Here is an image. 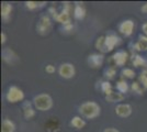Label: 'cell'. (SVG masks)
I'll use <instances>...</instances> for the list:
<instances>
[{
  "label": "cell",
  "instance_id": "30bf717a",
  "mask_svg": "<svg viewBox=\"0 0 147 132\" xmlns=\"http://www.w3.org/2000/svg\"><path fill=\"white\" fill-rule=\"evenodd\" d=\"M121 42V39L114 35V34H110L104 37V43H105V47H107V52H111L117 45H119Z\"/></svg>",
  "mask_w": 147,
  "mask_h": 132
},
{
  "label": "cell",
  "instance_id": "7a4b0ae2",
  "mask_svg": "<svg viewBox=\"0 0 147 132\" xmlns=\"http://www.w3.org/2000/svg\"><path fill=\"white\" fill-rule=\"evenodd\" d=\"M33 105L40 111H47L53 107V99L49 94H40L34 97Z\"/></svg>",
  "mask_w": 147,
  "mask_h": 132
},
{
  "label": "cell",
  "instance_id": "d6986e66",
  "mask_svg": "<svg viewBox=\"0 0 147 132\" xmlns=\"http://www.w3.org/2000/svg\"><path fill=\"white\" fill-rule=\"evenodd\" d=\"M135 49L140 52L147 51V37H141L135 44Z\"/></svg>",
  "mask_w": 147,
  "mask_h": 132
},
{
  "label": "cell",
  "instance_id": "9c48e42d",
  "mask_svg": "<svg viewBox=\"0 0 147 132\" xmlns=\"http://www.w3.org/2000/svg\"><path fill=\"white\" fill-rule=\"evenodd\" d=\"M87 62L91 68H99L102 66V64L104 62L103 54H91L88 56Z\"/></svg>",
  "mask_w": 147,
  "mask_h": 132
},
{
  "label": "cell",
  "instance_id": "ffe728a7",
  "mask_svg": "<svg viewBox=\"0 0 147 132\" xmlns=\"http://www.w3.org/2000/svg\"><path fill=\"white\" fill-rule=\"evenodd\" d=\"M117 89L119 93H121V94H125V93H127V90H129V85H127V83L125 82V81H119L117 83Z\"/></svg>",
  "mask_w": 147,
  "mask_h": 132
},
{
  "label": "cell",
  "instance_id": "5bb4252c",
  "mask_svg": "<svg viewBox=\"0 0 147 132\" xmlns=\"http://www.w3.org/2000/svg\"><path fill=\"white\" fill-rule=\"evenodd\" d=\"M22 109H23V116H24V118L26 120L31 119V118H33L35 116V110L33 109L32 105L29 101H25L24 104H23Z\"/></svg>",
  "mask_w": 147,
  "mask_h": 132
},
{
  "label": "cell",
  "instance_id": "83f0119b",
  "mask_svg": "<svg viewBox=\"0 0 147 132\" xmlns=\"http://www.w3.org/2000/svg\"><path fill=\"white\" fill-rule=\"evenodd\" d=\"M140 81L143 83V85H144L145 87H147V69L146 70H144V72L141 74V76H140Z\"/></svg>",
  "mask_w": 147,
  "mask_h": 132
},
{
  "label": "cell",
  "instance_id": "9a60e30c",
  "mask_svg": "<svg viewBox=\"0 0 147 132\" xmlns=\"http://www.w3.org/2000/svg\"><path fill=\"white\" fill-rule=\"evenodd\" d=\"M86 16V9L82 6V3H76L74 7V17L76 19L81 20L85 18Z\"/></svg>",
  "mask_w": 147,
  "mask_h": 132
},
{
  "label": "cell",
  "instance_id": "e0dca14e",
  "mask_svg": "<svg viewBox=\"0 0 147 132\" xmlns=\"http://www.w3.org/2000/svg\"><path fill=\"white\" fill-rule=\"evenodd\" d=\"M70 126L74 127L75 129H82V128H85L86 126V121L82 119L81 117H78V116H76V117H74L71 121H70Z\"/></svg>",
  "mask_w": 147,
  "mask_h": 132
},
{
  "label": "cell",
  "instance_id": "7402d4cb",
  "mask_svg": "<svg viewBox=\"0 0 147 132\" xmlns=\"http://www.w3.org/2000/svg\"><path fill=\"white\" fill-rule=\"evenodd\" d=\"M45 5V2H37V1H26L25 2V6L28 9L30 10H34V9H37V8H41Z\"/></svg>",
  "mask_w": 147,
  "mask_h": 132
},
{
  "label": "cell",
  "instance_id": "52a82bcc",
  "mask_svg": "<svg viewBox=\"0 0 147 132\" xmlns=\"http://www.w3.org/2000/svg\"><path fill=\"white\" fill-rule=\"evenodd\" d=\"M69 3H65V8L63 9V11L57 14V17L55 18V20L57 22H59L64 25L70 24V8L68 6Z\"/></svg>",
  "mask_w": 147,
  "mask_h": 132
},
{
  "label": "cell",
  "instance_id": "4316f807",
  "mask_svg": "<svg viewBox=\"0 0 147 132\" xmlns=\"http://www.w3.org/2000/svg\"><path fill=\"white\" fill-rule=\"evenodd\" d=\"M132 89L134 90L135 93H137L138 95L143 94V90H142L141 84H140V83H133V85H132Z\"/></svg>",
  "mask_w": 147,
  "mask_h": 132
},
{
  "label": "cell",
  "instance_id": "2e32d148",
  "mask_svg": "<svg viewBox=\"0 0 147 132\" xmlns=\"http://www.w3.org/2000/svg\"><path fill=\"white\" fill-rule=\"evenodd\" d=\"M16 125L10 119H3L1 122V132H14Z\"/></svg>",
  "mask_w": 147,
  "mask_h": 132
},
{
  "label": "cell",
  "instance_id": "1f68e13d",
  "mask_svg": "<svg viewBox=\"0 0 147 132\" xmlns=\"http://www.w3.org/2000/svg\"><path fill=\"white\" fill-rule=\"evenodd\" d=\"M142 29H143V32L145 33V35L147 37V22H145L144 24L142 25Z\"/></svg>",
  "mask_w": 147,
  "mask_h": 132
},
{
  "label": "cell",
  "instance_id": "f546056e",
  "mask_svg": "<svg viewBox=\"0 0 147 132\" xmlns=\"http://www.w3.org/2000/svg\"><path fill=\"white\" fill-rule=\"evenodd\" d=\"M103 132H120L117 129L115 128H107V129H104Z\"/></svg>",
  "mask_w": 147,
  "mask_h": 132
},
{
  "label": "cell",
  "instance_id": "4dcf8cb0",
  "mask_svg": "<svg viewBox=\"0 0 147 132\" xmlns=\"http://www.w3.org/2000/svg\"><path fill=\"white\" fill-rule=\"evenodd\" d=\"M0 37H1V43L3 44V43H5V42L7 41L6 33H5V32H1V35H0Z\"/></svg>",
  "mask_w": 147,
  "mask_h": 132
},
{
  "label": "cell",
  "instance_id": "6da1fadb",
  "mask_svg": "<svg viewBox=\"0 0 147 132\" xmlns=\"http://www.w3.org/2000/svg\"><path fill=\"white\" fill-rule=\"evenodd\" d=\"M79 112L87 119H94L100 116L101 107L94 101H86L81 104V106L79 107Z\"/></svg>",
  "mask_w": 147,
  "mask_h": 132
},
{
  "label": "cell",
  "instance_id": "4fadbf2b",
  "mask_svg": "<svg viewBox=\"0 0 147 132\" xmlns=\"http://www.w3.org/2000/svg\"><path fill=\"white\" fill-rule=\"evenodd\" d=\"M127 57H129L127 52H125V51H117V53H114V55H113L112 58H113L115 65H117V66H123L124 64L126 63Z\"/></svg>",
  "mask_w": 147,
  "mask_h": 132
},
{
  "label": "cell",
  "instance_id": "f1b7e54d",
  "mask_svg": "<svg viewBox=\"0 0 147 132\" xmlns=\"http://www.w3.org/2000/svg\"><path fill=\"white\" fill-rule=\"evenodd\" d=\"M45 72L46 73H49V74H54L56 72V68L54 65H52V64H49V65H46V67H45Z\"/></svg>",
  "mask_w": 147,
  "mask_h": 132
},
{
  "label": "cell",
  "instance_id": "d6a6232c",
  "mask_svg": "<svg viewBox=\"0 0 147 132\" xmlns=\"http://www.w3.org/2000/svg\"><path fill=\"white\" fill-rule=\"evenodd\" d=\"M141 10H142V12H144V13H147V2L144 5V6L141 8Z\"/></svg>",
  "mask_w": 147,
  "mask_h": 132
},
{
  "label": "cell",
  "instance_id": "603a6c76",
  "mask_svg": "<svg viewBox=\"0 0 147 132\" xmlns=\"http://www.w3.org/2000/svg\"><path fill=\"white\" fill-rule=\"evenodd\" d=\"M96 47L98 49L100 52L105 53L107 52V47H105V43H104V37H100L96 42Z\"/></svg>",
  "mask_w": 147,
  "mask_h": 132
},
{
  "label": "cell",
  "instance_id": "ba28073f",
  "mask_svg": "<svg viewBox=\"0 0 147 132\" xmlns=\"http://www.w3.org/2000/svg\"><path fill=\"white\" fill-rule=\"evenodd\" d=\"M134 28L135 24L133 20H124L119 25V31L121 32L123 35L129 37V35H132V33L134 31Z\"/></svg>",
  "mask_w": 147,
  "mask_h": 132
},
{
  "label": "cell",
  "instance_id": "ac0fdd59",
  "mask_svg": "<svg viewBox=\"0 0 147 132\" xmlns=\"http://www.w3.org/2000/svg\"><path fill=\"white\" fill-rule=\"evenodd\" d=\"M105 99L109 101V102H117V101H121L124 99V95L121 93H117V91H113L110 95L105 96Z\"/></svg>",
  "mask_w": 147,
  "mask_h": 132
},
{
  "label": "cell",
  "instance_id": "5b68a950",
  "mask_svg": "<svg viewBox=\"0 0 147 132\" xmlns=\"http://www.w3.org/2000/svg\"><path fill=\"white\" fill-rule=\"evenodd\" d=\"M1 56H2V60L3 62L9 65H17V64L20 62V57L17 55V53L13 50H11L10 47H6L3 49L2 52H1Z\"/></svg>",
  "mask_w": 147,
  "mask_h": 132
},
{
  "label": "cell",
  "instance_id": "d4e9b609",
  "mask_svg": "<svg viewBox=\"0 0 147 132\" xmlns=\"http://www.w3.org/2000/svg\"><path fill=\"white\" fill-rule=\"evenodd\" d=\"M122 74L123 76H125L127 78H131V79L135 77V72L132 68H124L122 70Z\"/></svg>",
  "mask_w": 147,
  "mask_h": 132
},
{
  "label": "cell",
  "instance_id": "8992f818",
  "mask_svg": "<svg viewBox=\"0 0 147 132\" xmlns=\"http://www.w3.org/2000/svg\"><path fill=\"white\" fill-rule=\"evenodd\" d=\"M58 73L59 75L63 77V78H66V79H69V78H73L75 74H76V69H75V66L70 63H64L61 64L58 68Z\"/></svg>",
  "mask_w": 147,
  "mask_h": 132
},
{
  "label": "cell",
  "instance_id": "7c38bea8",
  "mask_svg": "<svg viewBox=\"0 0 147 132\" xmlns=\"http://www.w3.org/2000/svg\"><path fill=\"white\" fill-rule=\"evenodd\" d=\"M13 7L9 2H2L1 3V18L5 22H9V20L11 18V13H12Z\"/></svg>",
  "mask_w": 147,
  "mask_h": 132
},
{
  "label": "cell",
  "instance_id": "8fae6325",
  "mask_svg": "<svg viewBox=\"0 0 147 132\" xmlns=\"http://www.w3.org/2000/svg\"><path fill=\"white\" fill-rule=\"evenodd\" d=\"M115 113L121 118H127L132 113V107L129 104H120L115 107Z\"/></svg>",
  "mask_w": 147,
  "mask_h": 132
},
{
  "label": "cell",
  "instance_id": "3957f363",
  "mask_svg": "<svg viewBox=\"0 0 147 132\" xmlns=\"http://www.w3.org/2000/svg\"><path fill=\"white\" fill-rule=\"evenodd\" d=\"M53 29V23L49 16H42L36 25V31L41 35H47Z\"/></svg>",
  "mask_w": 147,
  "mask_h": 132
},
{
  "label": "cell",
  "instance_id": "cb8c5ba5",
  "mask_svg": "<svg viewBox=\"0 0 147 132\" xmlns=\"http://www.w3.org/2000/svg\"><path fill=\"white\" fill-rule=\"evenodd\" d=\"M101 89H102V91L105 94V96H108V95H110L111 93H113L112 86H111V84L109 82L102 83V85H101Z\"/></svg>",
  "mask_w": 147,
  "mask_h": 132
},
{
  "label": "cell",
  "instance_id": "44dd1931",
  "mask_svg": "<svg viewBox=\"0 0 147 132\" xmlns=\"http://www.w3.org/2000/svg\"><path fill=\"white\" fill-rule=\"evenodd\" d=\"M133 65H134L135 67H142V66L146 67L147 62L140 55H135L134 58H133Z\"/></svg>",
  "mask_w": 147,
  "mask_h": 132
},
{
  "label": "cell",
  "instance_id": "484cf974",
  "mask_svg": "<svg viewBox=\"0 0 147 132\" xmlns=\"http://www.w3.org/2000/svg\"><path fill=\"white\" fill-rule=\"evenodd\" d=\"M115 74H117V70H115L114 67H109V68L105 70V76H107L108 78H110V79L113 78Z\"/></svg>",
  "mask_w": 147,
  "mask_h": 132
},
{
  "label": "cell",
  "instance_id": "277c9868",
  "mask_svg": "<svg viewBox=\"0 0 147 132\" xmlns=\"http://www.w3.org/2000/svg\"><path fill=\"white\" fill-rule=\"evenodd\" d=\"M6 98L10 104H16V102H19V101L24 99V93L21 88L17 87V86H11L8 89Z\"/></svg>",
  "mask_w": 147,
  "mask_h": 132
}]
</instances>
